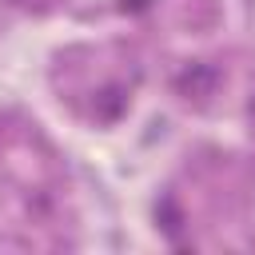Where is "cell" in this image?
<instances>
[{
	"label": "cell",
	"instance_id": "6da1fadb",
	"mask_svg": "<svg viewBox=\"0 0 255 255\" xmlns=\"http://www.w3.org/2000/svg\"><path fill=\"white\" fill-rule=\"evenodd\" d=\"M211 84H215V72H207V68H195V72H187V76L179 80V88H191V92H195V88L207 92Z\"/></svg>",
	"mask_w": 255,
	"mask_h": 255
}]
</instances>
